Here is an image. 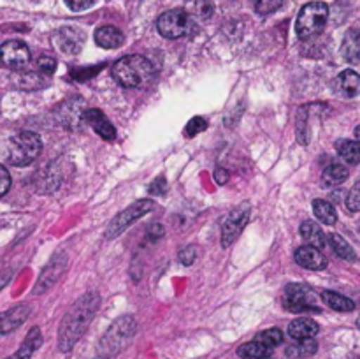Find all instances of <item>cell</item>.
<instances>
[{
	"label": "cell",
	"instance_id": "8992f818",
	"mask_svg": "<svg viewBox=\"0 0 360 359\" xmlns=\"http://www.w3.org/2000/svg\"><path fill=\"white\" fill-rule=\"evenodd\" d=\"M153 210H155V201L151 199L136 201V203L130 204L127 210H123L122 213H118L111 222H109L108 229H105V238L108 239L118 238V236L122 234L127 227H130L137 218L144 217V215H148Z\"/></svg>",
	"mask_w": 360,
	"mask_h": 359
},
{
	"label": "cell",
	"instance_id": "d590c367",
	"mask_svg": "<svg viewBox=\"0 0 360 359\" xmlns=\"http://www.w3.org/2000/svg\"><path fill=\"white\" fill-rule=\"evenodd\" d=\"M37 67L42 70V73H53L56 67V62L51 58V56H41L37 60Z\"/></svg>",
	"mask_w": 360,
	"mask_h": 359
},
{
	"label": "cell",
	"instance_id": "9c48e42d",
	"mask_svg": "<svg viewBox=\"0 0 360 359\" xmlns=\"http://www.w3.org/2000/svg\"><path fill=\"white\" fill-rule=\"evenodd\" d=\"M157 28L162 37L165 39H179L188 32L190 16L183 9H172L162 14L157 21Z\"/></svg>",
	"mask_w": 360,
	"mask_h": 359
},
{
	"label": "cell",
	"instance_id": "8fae6325",
	"mask_svg": "<svg viewBox=\"0 0 360 359\" xmlns=\"http://www.w3.org/2000/svg\"><path fill=\"white\" fill-rule=\"evenodd\" d=\"M84 39H86V35L79 28L63 27L56 32L55 46L63 55H77L83 49Z\"/></svg>",
	"mask_w": 360,
	"mask_h": 359
},
{
	"label": "cell",
	"instance_id": "1f68e13d",
	"mask_svg": "<svg viewBox=\"0 0 360 359\" xmlns=\"http://www.w3.org/2000/svg\"><path fill=\"white\" fill-rule=\"evenodd\" d=\"M347 208L352 213H357L360 211V180L352 187V190L347 196Z\"/></svg>",
	"mask_w": 360,
	"mask_h": 359
},
{
	"label": "cell",
	"instance_id": "d6a6232c",
	"mask_svg": "<svg viewBox=\"0 0 360 359\" xmlns=\"http://www.w3.org/2000/svg\"><path fill=\"white\" fill-rule=\"evenodd\" d=\"M206 127H207L206 120H204L202 116H195V118H192L188 123H186L185 134L188 137H193L199 132H202V130H206Z\"/></svg>",
	"mask_w": 360,
	"mask_h": 359
},
{
	"label": "cell",
	"instance_id": "30bf717a",
	"mask_svg": "<svg viewBox=\"0 0 360 359\" xmlns=\"http://www.w3.org/2000/svg\"><path fill=\"white\" fill-rule=\"evenodd\" d=\"M0 55H2V63L9 69H21L30 62V49L23 41H6L0 48Z\"/></svg>",
	"mask_w": 360,
	"mask_h": 359
},
{
	"label": "cell",
	"instance_id": "7402d4cb",
	"mask_svg": "<svg viewBox=\"0 0 360 359\" xmlns=\"http://www.w3.org/2000/svg\"><path fill=\"white\" fill-rule=\"evenodd\" d=\"M319 351V344L313 338H306V340H297L287 348L288 359H308L311 358L315 352Z\"/></svg>",
	"mask_w": 360,
	"mask_h": 359
},
{
	"label": "cell",
	"instance_id": "d6986e66",
	"mask_svg": "<svg viewBox=\"0 0 360 359\" xmlns=\"http://www.w3.org/2000/svg\"><path fill=\"white\" fill-rule=\"evenodd\" d=\"M319 324L311 319H295L288 324V334L294 340H306V338H313L319 333Z\"/></svg>",
	"mask_w": 360,
	"mask_h": 359
},
{
	"label": "cell",
	"instance_id": "4316f807",
	"mask_svg": "<svg viewBox=\"0 0 360 359\" xmlns=\"http://www.w3.org/2000/svg\"><path fill=\"white\" fill-rule=\"evenodd\" d=\"M273 348L266 347L264 344L260 341L253 340L248 341V344H243L241 347L238 348V354L245 359H262V358H269Z\"/></svg>",
	"mask_w": 360,
	"mask_h": 359
},
{
	"label": "cell",
	"instance_id": "9a60e30c",
	"mask_svg": "<svg viewBox=\"0 0 360 359\" xmlns=\"http://www.w3.org/2000/svg\"><path fill=\"white\" fill-rule=\"evenodd\" d=\"M95 42L104 49H116L125 42V35L116 27L104 25V27L97 28V32H95Z\"/></svg>",
	"mask_w": 360,
	"mask_h": 359
},
{
	"label": "cell",
	"instance_id": "f1b7e54d",
	"mask_svg": "<svg viewBox=\"0 0 360 359\" xmlns=\"http://www.w3.org/2000/svg\"><path fill=\"white\" fill-rule=\"evenodd\" d=\"M255 340L260 341V344H264L266 347L274 348V347H278L281 341H283V333H281V329H276V327H273V329L262 331V333L257 334Z\"/></svg>",
	"mask_w": 360,
	"mask_h": 359
},
{
	"label": "cell",
	"instance_id": "6da1fadb",
	"mask_svg": "<svg viewBox=\"0 0 360 359\" xmlns=\"http://www.w3.org/2000/svg\"><path fill=\"white\" fill-rule=\"evenodd\" d=\"M101 306V296L97 292H86L63 315L58 329V347L62 352H69L79 341L91 319Z\"/></svg>",
	"mask_w": 360,
	"mask_h": 359
},
{
	"label": "cell",
	"instance_id": "f546056e",
	"mask_svg": "<svg viewBox=\"0 0 360 359\" xmlns=\"http://www.w3.org/2000/svg\"><path fill=\"white\" fill-rule=\"evenodd\" d=\"M18 84L25 90H35V88H42L46 84V77L41 76V74L28 73L23 74V76L18 77Z\"/></svg>",
	"mask_w": 360,
	"mask_h": 359
},
{
	"label": "cell",
	"instance_id": "b9f144b4",
	"mask_svg": "<svg viewBox=\"0 0 360 359\" xmlns=\"http://www.w3.org/2000/svg\"><path fill=\"white\" fill-rule=\"evenodd\" d=\"M357 326L360 327V315H359V319H357Z\"/></svg>",
	"mask_w": 360,
	"mask_h": 359
},
{
	"label": "cell",
	"instance_id": "60d3db41",
	"mask_svg": "<svg viewBox=\"0 0 360 359\" xmlns=\"http://www.w3.org/2000/svg\"><path fill=\"white\" fill-rule=\"evenodd\" d=\"M355 139H357L360 143V125L357 127V129H355Z\"/></svg>",
	"mask_w": 360,
	"mask_h": 359
},
{
	"label": "cell",
	"instance_id": "cb8c5ba5",
	"mask_svg": "<svg viewBox=\"0 0 360 359\" xmlns=\"http://www.w3.org/2000/svg\"><path fill=\"white\" fill-rule=\"evenodd\" d=\"M336 150H338V153H340V157L343 158L347 164H350V165L360 164V144H359V141H350V139L338 141Z\"/></svg>",
	"mask_w": 360,
	"mask_h": 359
},
{
	"label": "cell",
	"instance_id": "83f0119b",
	"mask_svg": "<svg viewBox=\"0 0 360 359\" xmlns=\"http://www.w3.org/2000/svg\"><path fill=\"white\" fill-rule=\"evenodd\" d=\"M329 245L333 246V250L336 252V256L341 257V259H345V260L357 259V256H355V250L352 248L350 243H348L341 234H336V232H334V234H330Z\"/></svg>",
	"mask_w": 360,
	"mask_h": 359
},
{
	"label": "cell",
	"instance_id": "ab89813d",
	"mask_svg": "<svg viewBox=\"0 0 360 359\" xmlns=\"http://www.w3.org/2000/svg\"><path fill=\"white\" fill-rule=\"evenodd\" d=\"M214 178H217V182L220 183V185H224V183L229 180V171H225V169L218 168L217 171H214Z\"/></svg>",
	"mask_w": 360,
	"mask_h": 359
},
{
	"label": "cell",
	"instance_id": "f35d334b",
	"mask_svg": "<svg viewBox=\"0 0 360 359\" xmlns=\"http://www.w3.org/2000/svg\"><path fill=\"white\" fill-rule=\"evenodd\" d=\"M98 70H101V65L94 67V69H91V70H83V69H81V70H74L72 76L76 77L77 81H86L88 77H91V76H94V74H97Z\"/></svg>",
	"mask_w": 360,
	"mask_h": 359
},
{
	"label": "cell",
	"instance_id": "484cf974",
	"mask_svg": "<svg viewBox=\"0 0 360 359\" xmlns=\"http://www.w3.org/2000/svg\"><path fill=\"white\" fill-rule=\"evenodd\" d=\"M313 211H315V217L319 220H322L323 224L334 225L338 222V213L334 204H330L329 201L323 199H315L313 201Z\"/></svg>",
	"mask_w": 360,
	"mask_h": 359
},
{
	"label": "cell",
	"instance_id": "277c9868",
	"mask_svg": "<svg viewBox=\"0 0 360 359\" xmlns=\"http://www.w3.org/2000/svg\"><path fill=\"white\" fill-rule=\"evenodd\" d=\"M42 151V141L41 137L35 132L30 130H23L18 136H14L13 139L7 143L6 148V158L14 165H23L32 164L35 158L39 157V153Z\"/></svg>",
	"mask_w": 360,
	"mask_h": 359
},
{
	"label": "cell",
	"instance_id": "e575fe53",
	"mask_svg": "<svg viewBox=\"0 0 360 359\" xmlns=\"http://www.w3.org/2000/svg\"><path fill=\"white\" fill-rule=\"evenodd\" d=\"M95 2H97V0H65V4L69 6V9L76 11V13L90 9Z\"/></svg>",
	"mask_w": 360,
	"mask_h": 359
},
{
	"label": "cell",
	"instance_id": "ee69618b",
	"mask_svg": "<svg viewBox=\"0 0 360 359\" xmlns=\"http://www.w3.org/2000/svg\"><path fill=\"white\" fill-rule=\"evenodd\" d=\"M262 359H273V358H262Z\"/></svg>",
	"mask_w": 360,
	"mask_h": 359
},
{
	"label": "cell",
	"instance_id": "7c38bea8",
	"mask_svg": "<svg viewBox=\"0 0 360 359\" xmlns=\"http://www.w3.org/2000/svg\"><path fill=\"white\" fill-rule=\"evenodd\" d=\"M67 266V256L65 253H58L51 263H48V266L42 270L41 277H39L37 284H35L34 292L35 294H44L48 289H51L55 285V282L62 277V273L65 271Z\"/></svg>",
	"mask_w": 360,
	"mask_h": 359
},
{
	"label": "cell",
	"instance_id": "603a6c76",
	"mask_svg": "<svg viewBox=\"0 0 360 359\" xmlns=\"http://www.w3.org/2000/svg\"><path fill=\"white\" fill-rule=\"evenodd\" d=\"M348 168L343 164H338V162H333V164L327 165L326 169H323V175H322V183L326 187H336V185H341V183L345 182V180L348 178Z\"/></svg>",
	"mask_w": 360,
	"mask_h": 359
},
{
	"label": "cell",
	"instance_id": "3957f363",
	"mask_svg": "<svg viewBox=\"0 0 360 359\" xmlns=\"http://www.w3.org/2000/svg\"><path fill=\"white\" fill-rule=\"evenodd\" d=\"M137 331L136 319L132 315L120 317L116 322L111 324L105 334L102 336L98 348H101V355L104 358H111V355L120 354L127 345L132 341L134 334Z\"/></svg>",
	"mask_w": 360,
	"mask_h": 359
},
{
	"label": "cell",
	"instance_id": "44dd1931",
	"mask_svg": "<svg viewBox=\"0 0 360 359\" xmlns=\"http://www.w3.org/2000/svg\"><path fill=\"white\" fill-rule=\"evenodd\" d=\"M41 345H42L41 329H39V327H32L30 333L27 334V338L23 340L21 347L18 348L16 354H13L14 359H30L32 354H34Z\"/></svg>",
	"mask_w": 360,
	"mask_h": 359
},
{
	"label": "cell",
	"instance_id": "ac0fdd59",
	"mask_svg": "<svg viewBox=\"0 0 360 359\" xmlns=\"http://www.w3.org/2000/svg\"><path fill=\"white\" fill-rule=\"evenodd\" d=\"M338 92H340L343 97H355L360 94V76L355 70L347 69L338 76L336 80Z\"/></svg>",
	"mask_w": 360,
	"mask_h": 359
},
{
	"label": "cell",
	"instance_id": "5bb4252c",
	"mask_svg": "<svg viewBox=\"0 0 360 359\" xmlns=\"http://www.w3.org/2000/svg\"><path fill=\"white\" fill-rule=\"evenodd\" d=\"M295 263L299 266L306 267V270H323L327 266V259L320 248L311 245L301 246V248L295 250Z\"/></svg>",
	"mask_w": 360,
	"mask_h": 359
},
{
	"label": "cell",
	"instance_id": "8d00e7d4",
	"mask_svg": "<svg viewBox=\"0 0 360 359\" xmlns=\"http://www.w3.org/2000/svg\"><path fill=\"white\" fill-rule=\"evenodd\" d=\"M165 190H167V183L164 178L155 180L150 185V194H155V196H162V194H165Z\"/></svg>",
	"mask_w": 360,
	"mask_h": 359
},
{
	"label": "cell",
	"instance_id": "836d02e7",
	"mask_svg": "<svg viewBox=\"0 0 360 359\" xmlns=\"http://www.w3.org/2000/svg\"><path fill=\"white\" fill-rule=\"evenodd\" d=\"M197 257V248L195 246H186L185 250L179 252V263L185 264V266H192L193 260Z\"/></svg>",
	"mask_w": 360,
	"mask_h": 359
},
{
	"label": "cell",
	"instance_id": "e0dca14e",
	"mask_svg": "<svg viewBox=\"0 0 360 359\" xmlns=\"http://www.w3.org/2000/svg\"><path fill=\"white\" fill-rule=\"evenodd\" d=\"M341 55L348 63H360V30L352 28L345 34Z\"/></svg>",
	"mask_w": 360,
	"mask_h": 359
},
{
	"label": "cell",
	"instance_id": "7a4b0ae2",
	"mask_svg": "<svg viewBox=\"0 0 360 359\" xmlns=\"http://www.w3.org/2000/svg\"><path fill=\"white\" fill-rule=\"evenodd\" d=\"M112 76L122 87L141 88L153 77V63L141 55H129L112 65Z\"/></svg>",
	"mask_w": 360,
	"mask_h": 359
},
{
	"label": "cell",
	"instance_id": "5b68a950",
	"mask_svg": "<svg viewBox=\"0 0 360 359\" xmlns=\"http://www.w3.org/2000/svg\"><path fill=\"white\" fill-rule=\"evenodd\" d=\"M329 18V6L323 2H309L299 13L295 21V34L299 39H309L323 30Z\"/></svg>",
	"mask_w": 360,
	"mask_h": 359
},
{
	"label": "cell",
	"instance_id": "4dcf8cb0",
	"mask_svg": "<svg viewBox=\"0 0 360 359\" xmlns=\"http://www.w3.org/2000/svg\"><path fill=\"white\" fill-rule=\"evenodd\" d=\"M281 4H283V0H253V7L262 16L278 11L281 7Z\"/></svg>",
	"mask_w": 360,
	"mask_h": 359
},
{
	"label": "cell",
	"instance_id": "7bdbcfd3",
	"mask_svg": "<svg viewBox=\"0 0 360 359\" xmlns=\"http://www.w3.org/2000/svg\"><path fill=\"white\" fill-rule=\"evenodd\" d=\"M97 359H109V358H104V355H101V358H97Z\"/></svg>",
	"mask_w": 360,
	"mask_h": 359
},
{
	"label": "cell",
	"instance_id": "d4e9b609",
	"mask_svg": "<svg viewBox=\"0 0 360 359\" xmlns=\"http://www.w3.org/2000/svg\"><path fill=\"white\" fill-rule=\"evenodd\" d=\"M322 299L327 306H330L333 310H338V312H352L355 308V303L350 298H347V296L340 294V292L323 291Z\"/></svg>",
	"mask_w": 360,
	"mask_h": 359
},
{
	"label": "cell",
	"instance_id": "52a82bcc",
	"mask_svg": "<svg viewBox=\"0 0 360 359\" xmlns=\"http://www.w3.org/2000/svg\"><path fill=\"white\" fill-rule=\"evenodd\" d=\"M283 306L288 312H320L315 292L302 284L287 285L283 292Z\"/></svg>",
	"mask_w": 360,
	"mask_h": 359
},
{
	"label": "cell",
	"instance_id": "ba28073f",
	"mask_svg": "<svg viewBox=\"0 0 360 359\" xmlns=\"http://www.w3.org/2000/svg\"><path fill=\"white\" fill-rule=\"evenodd\" d=\"M250 215H252L250 203H241L227 215L224 225H221V246L224 248L231 246L238 239V236L241 234V231L248 224Z\"/></svg>",
	"mask_w": 360,
	"mask_h": 359
},
{
	"label": "cell",
	"instance_id": "ffe728a7",
	"mask_svg": "<svg viewBox=\"0 0 360 359\" xmlns=\"http://www.w3.org/2000/svg\"><path fill=\"white\" fill-rule=\"evenodd\" d=\"M301 236H302V239L308 243V245L316 246V248H320V250L326 248L327 238H326V234H323L322 227H320L316 222H311V220L302 222Z\"/></svg>",
	"mask_w": 360,
	"mask_h": 359
},
{
	"label": "cell",
	"instance_id": "4fadbf2b",
	"mask_svg": "<svg viewBox=\"0 0 360 359\" xmlns=\"http://www.w3.org/2000/svg\"><path fill=\"white\" fill-rule=\"evenodd\" d=\"M83 122L86 125H90L95 132L98 134L101 137L104 139L112 141L116 137V129L112 127V123L109 122L108 116L97 108H90V109H84V115H83Z\"/></svg>",
	"mask_w": 360,
	"mask_h": 359
},
{
	"label": "cell",
	"instance_id": "74e56055",
	"mask_svg": "<svg viewBox=\"0 0 360 359\" xmlns=\"http://www.w3.org/2000/svg\"><path fill=\"white\" fill-rule=\"evenodd\" d=\"M0 176H2V187H0V194H2V196H6L7 190H9V187H11V176H9V171H7L6 165H0Z\"/></svg>",
	"mask_w": 360,
	"mask_h": 359
},
{
	"label": "cell",
	"instance_id": "2e32d148",
	"mask_svg": "<svg viewBox=\"0 0 360 359\" xmlns=\"http://www.w3.org/2000/svg\"><path fill=\"white\" fill-rule=\"evenodd\" d=\"M30 312L32 310L28 305H18L14 308L4 312L2 320H0L2 322V334H7L13 329H16V327H20L27 320V317L30 315Z\"/></svg>",
	"mask_w": 360,
	"mask_h": 359
}]
</instances>
